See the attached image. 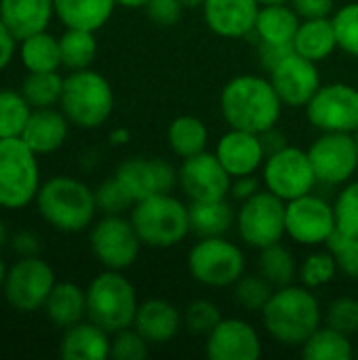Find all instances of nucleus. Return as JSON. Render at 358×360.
Wrapping results in <instances>:
<instances>
[{"label":"nucleus","instance_id":"nucleus-3","mask_svg":"<svg viewBox=\"0 0 358 360\" xmlns=\"http://www.w3.org/2000/svg\"><path fill=\"white\" fill-rule=\"evenodd\" d=\"M36 207L49 226L68 234L87 230L97 213L95 192L84 181L65 175L53 177L40 186Z\"/></svg>","mask_w":358,"mask_h":360},{"label":"nucleus","instance_id":"nucleus-33","mask_svg":"<svg viewBox=\"0 0 358 360\" xmlns=\"http://www.w3.org/2000/svg\"><path fill=\"white\" fill-rule=\"evenodd\" d=\"M302 356L306 360H350L354 356V346L350 335L329 325H321L302 344Z\"/></svg>","mask_w":358,"mask_h":360},{"label":"nucleus","instance_id":"nucleus-23","mask_svg":"<svg viewBox=\"0 0 358 360\" xmlns=\"http://www.w3.org/2000/svg\"><path fill=\"white\" fill-rule=\"evenodd\" d=\"M68 133L70 120L63 112H57L53 108H36V112H32L27 118L21 139L36 154H53L65 143Z\"/></svg>","mask_w":358,"mask_h":360},{"label":"nucleus","instance_id":"nucleus-22","mask_svg":"<svg viewBox=\"0 0 358 360\" xmlns=\"http://www.w3.org/2000/svg\"><path fill=\"white\" fill-rule=\"evenodd\" d=\"M133 327L150 346H162L177 338L184 327V314L175 304L154 297L139 304Z\"/></svg>","mask_w":358,"mask_h":360},{"label":"nucleus","instance_id":"nucleus-54","mask_svg":"<svg viewBox=\"0 0 358 360\" xmlns=\"http://www.w3.org/2000/svg\"><path fill=\"white\" fill-rule=\"evenodd\" d=\"M131 141V133H129V129H114L112 133H110V143L112 146H124V143H129Z\"/></svg>","mask_w":358,"mask_h":360},{"label":"nucleus","instance_id":"nucleus-34","mask_svg":"<svg viewBox=\"0 0 358 360\" xmlns=\"http://www.w3.org/2000/svg\"><path fill=\"white\" fill-rule=\"evenodd\" d=\"M298 262L293 257V253L283 245H270L266 249H260V262H257V272L274 287H289L293 285V281L298 278Z\"/></svg>","mask_w":358,"mask_h":360},{"label":"nucleus","instance_id":"nucleus-28","mask_svg":"<svg viewBox=\"0 0 358 360\" xmlns=\"http://www.w3.org/2000/svg\"><path fill=\"white\" fill-rule=\"evenodd\" d=\"M55 15L65 27L101 30L114 15L116 0H53Z\"/></svg>","mask_w":358,"mask_h":360},{"label":"nucleus","instance_id":"nucleus-2","mask_svg":"<svg viewBox=\"0 0 358 360\" xmlns=\"http://www.w3.org/2000/svg\"><path fill=\"white\" fill-rule=\"evenodd\" d=\"M266 333L281 346L302 348V344L323 325V310L312 289L289 285L274 289L262 310Z\"/></svg>","mask_w":358,"mask_h":360},{"label":"nucleus","instance_id":"nucleus-9","mask_svg":"<svg viewBox=\"0 0 358 360\" xmlns=\"http://www.w3.org/2000/svg\"><path fill=\"white\" fill-rule=\"evenodd\" d=\"M287 202L270 190H260L241 202L236 228L241 240L251 249H266L287 236Z\"/></svg>","mask_w":358,"mask_h":360},{"label":"nucleus","instance_id":"nucleus-20","mask_svg":"<svg viewBox=\"0 0 358 360\" xmlns=\"http://www.w3.org/2000/svg\"><path fill=\"white\" fill-rule=\"evenodd\" d=\"M215 156L232 177L255 175V171L266 162V150L260 133L243 129H230L224 133L215 146Z\"/></svg>","mask_w":358,"mask_h":360},{"label":"nucleus","instance_id":"nucleus-26","mask_svg":"<svg viewBox=\"0 0 358 360\" xmlns=\"http://www.w3.org/2000/svg\"><path fill=\"white\" fill-rule=\"evenodd\" d=\"M300 23H302V17L298 15L293 6H289V2L262 4L253 34L257 36L260 42L293 46V38L298 34Z\"/></svg>","mask_w":358,"mask_h":360},{"label":"nucleus","instance_id":"nucleus-58","mask_svg":"<svg viewBox=\"0 0 358 360\" xmlns=\"http://www.w3.org/2000/svg\"><path fill=\"white\" fill-rule=\"evenodd\" d=\"M4 240H6V228H4V224L0 221V247L4 245Z\"/></svg>","mask_w":358,"mask_h":360},{"label":"nucleus","instance_id":"nucleus-10","mask_svg":"<svg viewBox=\"0 0 358 360\" xmlns=\"http://www.w3.org/2000/svg\"><path fill=\"white\" fill-rule=\"evenodd\" d=\"M262 181L266 190L285 202L310 194L319 184L308 150L295 146H285L283 150L266 156L262 167Z\"/></svg>","mask_w":358,"mask_h":360},{"label":"nucleus","instance_id":"nucleus-42","mask_svg":"<svg viewBox=\"0 0 358 360\" xmlns=\"http://www.w3.org/2000/svg\"><path fill=\"white\" fill-rule=\"evenodd\" d=\"M325 247L335 255L340 272L352 281H358V236H350L335 228Z\"/></svg>","mask_w":358,"mask_h":360},{"label":"nucleus","instance_id":"nucleus-32","mask_svg":"<svg viewBox=\"0 0 358 360\" xmlns=\"http://www.w3.org/2000/svg\"><path fill=\"white\" fill-rule=\"evenodd\" d=\"M19 59L27 72H55L61 65V49L59 38L53 34L38 32L21 40Z\"/></svg>","mask_w":358,"mask_h":360},{"label":"nucleus","instance_id":"nucleus-19","mask_svg":"<svg viewBox=\"0 0 358 360\" xmlns=\"http://www.w3.org/2000/svg\"><path fill=\"white\" fill-rule=\"evenodd\" d=\"M205 352L211 360H257L262 356V340L251 323L222 319L205 338Z\"/></svg>","mask_w":358,"mask_h":360},{"label":"nucleus","instance_id":"nucleus-45","mask_svg":"<svg viewBox=\"0 0 358 360\" xmlns=\"http://www.w3.org/2000/svg\"><path fill=\"white\" fill-rule=\"evenodd\" d=\"M148 350L150 344L146 342V338L135 327H127L114 333L110 356L114 360H143L148 356Z\"/></svg>","mask_w":358,"mask_h":360},{"label":"nucleus","instance_id":"nucleus-1","mask_svg":"<svg viewBox=\"0 0 358 360\" xmlns=\"http://www.w3.org/2000/svg\"><path fill=\"white\" fill-rule=\"evenodd\" d=\"M283 101L270 78L238 74L219 93V110L230 129L264 133L276 127Z\"/></svg>","mask_w":358,"mask_h":360},{"label":"nucleus","instance_id":"nucleus-15","mask_svg":"<svg viewBox=\"0 0 358 360\" xmlns=\"http://www.w3.org/2000/svg\"><path fill=\"white\" fill-rule=\"evenodd\" d=\"M177 186L190 202L230 198L232 175L219 162L215 152H200L184 158L177 169Z\"/></svg>","mask_w":358,"mask_h":360},{"label":"nucleus","instance_id":"nucleus-25","mask_svg":"<svg viewBox=\"0 0 358 360\" xmlns=\"http://www.w3.org/2000/svg\"><path fill=\"white\" fill-rule=\"evenodd\" d=\"M110 333L91 321H80L65 329L61 338V356L65 360H106L110 359Z\"/></svg>","mask_w":358,"mask_h":360},{"label":"nucleus","instance_id":"nucleus-13","mask_svg":"<svg viewBox=\"0 0 358 360\" xmlns=\"http://www.w3.org/2000/svg\"><path fill=\"white\" fill-rule=\"evenodd\" d=\"M53 287H55L53 268L36 255L19 259L6 272L2 285L6 302L17 312H36L44 308Z\"/></svg>","mask_w":358,"mask_h":360},{"label":"nucleus","instance_id":"nucleus-60","mask_svg":"<svg viewBox=\"0 0 358 360\" xmlns=\"http://www.w3.org/2000/svg\"><path fill=\"white\" fill-rule=\"evenodd\" d=\"M354 139H357V146H358V131H357V133H354Z\"/></svg>","mask_w":358,"mask_h":360},{"label":"nucleus","instance_id":"nucleus-14","mask_svg":"<svg viewBox=\"0 0 358 360\" xmlns=\"http://www.w3.org/2000/svg\"><path fill=\"white\" fill-rule=\"evenodd\" d=\"M319 184L344 186L358 171V146L352 133H321L308 148Z\"/></svg>","mask_w":358,"mask_h":360},{"label":"nucleus","instance_id":"nucleus-29","mask_svg":"<svg viewBox=\"0 0 358 360\" xmlns=\"http://www.w3.org/2000/svg\"><path fill=\"white\" fill-rule=\"evenodd\" d=\"M190 230L198 238L224 236L236 224V211L228 198L190 202Z\"/></svg>","mask_w":358,"mask_h":360},{"label":"nucleus","instance_id":"nucleus-21","mask_svg":"<svg viewBox=\"0 0 358 360\" xmlns=\"http://www.w3.org/2000/svg\"><path fill=\"white\" fill-rule=\"evenodd\" d=\"M260 8V0H205L203 15L213 34L243 38L253 34Z\"/></svg>","mask_w":358,"mask_h":360},{"label":"nucleus","instance_id":"nucleus-46","mask_svg":"<svg viewBox=\"0 0 358 360\" xmlns=\"http://www.w3.org/2000/svg\"><path fill=\"white\" fill-rule=\"evenodd\" d=\"M325 323L346 335L358 333V300L354 297H338L327 306Z\"/></svg>","mask_w":358,"mask_h":360},{"label":"nucleus","instance_id":"nucleus-11","mask_svg":"<svg viewBox=\"0 0 358 360\" xmlns=\"http://www.w3.org/2000/svg\"><path fill=\"white\" fill-rule=\"evenodd\" d=\"M89 245L95 259L106 270L131 268L141 251V238L137 236L131 219L122 215H103L89 234Z\"/></svg>","mask_w":358,"mask_h":360},{"label":"nucleus","instance_id":"nucleus-51","mask_svg":"<svg viewBox=\"0 0 358 360\" xmlns=\"http://www.w3.org/2000/svg\"><path fill=\"white\" fill-rule=\"evenodd\" d=\"M15 36L8 32V27L4 25V21L0 19V72L11 63L13 55H15Z\"/></svg>","mask_w":358,"mask_h":360},{"label":"nucleus","instance_id":"nucleus-12","mask_svg":"<svg viewBox=\"0 0 358 360\" xmlns=\"http://www.w3.org/2000/svg\"><path fill=\"white\" fill-rule=\"evenodd\" d=\"M310 124L321 133H357L358 89L346 82L321 84L306 105Z\"/></svg>","mask_w":358,"mask_h":360},{"label":"nucleus","instance_id":"nucleus-31","mask_svg":"<svg viewBox=\"0 0 358 360\" xmlns=\"http://www.w3.org/2000/svg\"><path fill=\"white\" fill-rule=\"evenodd\" d=\"M167 143L175 156L190 158L207 150L209 143V129L207 124L192 114H184L171 120L167 129Z\"/></svg>","mask_w":358,"mask_h":360},{"label":"nucleus","instance_id":"nucleus-7","mask_svg":"<svg viewBox=\"0 0 358 360\" xmlns=\"http://www.w3.org/2000/svg\"><path fill=\"white\" fill-rule=\"evenodd\" d=\"M38 154L21 139H0V207L23 209L40 190Z\"/></svg>","mask_w":358,"mask_h":360},{"label":"nucleus","instance_id":"nucleus-57","mask_svg":"<svg viewBox=\"0 0 358 360\" xmlns=\"http://www.w3.org/2000/svg\"><path fill=\"white\" fill-rule=\"evenodd\" d=\"M6 272H8V270L4 268V262L0 259V287L4 285V278H6Z\"/></svg>","mask_w":358,"mask_h":360},{"label":"nucleus","instance_id":"nucleus-52","mask_svg":"<svg viewBox=\"0 0 358 360\" xmlns=\"http://www.w3.org/2000/svg\"><path fill=\"white\" fill-rule=\"evenodd\" d=\"M260 137H262V143H264L266 156H270V154H274V152L283 150L285 146H289V143H287V139H285V135H283L281 131H276V127H272V129H268V131L260 133Z\"/></svg>","mask_w":358,"mask_h":360},{"label":"nucleus","instance_id":"nucleus-39","mask_svg":"<svg viewBox=\"0 0 358 360\" xmlns=\"http://www.w3.org/2000/svg\"><path fill=\"white\" fill-rule=\"evenodd\" d=\"M338 272H340V266L335 262V255L327 249V251L310 253L300 264L298 278H300V285L314 291V289H321V287H327L329 283H333Z\"/></svg>","mask_w":358,"mask_h":360},{"label":"nucleus","instance_id":"nucleus-5","mask_svg":"<svg viewBox=\"0 0 358 360\" xmlns=\"http://www.w3.org/2000/svg\"><path fill=\"white\" fill-rule=\"evenodd\" d=\"M61 112L80 129L101 127L114 110V91L108 78L95 70H74L63 78Z\"/></svg>","mask_w":358,"mask_h":360},{"label":"nucleus","instance_id":"nucleus-43","mask_svg":"<svg viewBox=\"0 0 358 360\" xmlns=\"http://www.w3.org/2000/svg\"><path fill=\"white\" fill-rule=\"evenodd\" d=\"M333 209L338 230L350 236H358V179H350L348 184H344L342 192L333 202Z\"/></svg>","mask_w":358,"mask_h":360},{"label":"nucleus","instance_id":"nucleus-41","mask_svg":"<svg viewBox=\"0 0 358 360\" xmlns=\"http://www.w3.org/2000/svg\"><path fill=\"white\" fill-rule=\"evenodd\" d=\"M181 314H184V327L190 333L203 335V338H207L217 327V323L224 319L222 310L213 302H209V300H194V302H190Z\"/></svg>","mask_w":358,"mask_h":360},{"label":"nucleus","instance_id":"nucleus-17","mask_svg":"<svg viewBox=\"0 0 358 360\" xmlns=\"http://www.w3.org/2000/svg\"><path fill=\"white\" fill-rule=\"evenodd\" d=\"M114 175L135 202L154 194H169L177 186V169L165 158L133 156L120 162Z\"/></svg>","mask_w":358,"mask_h":360},{"label":"nucleus","instance_id":"nucleus-8","mask_svg":"<svg viewBox=\"0 0 358 360\" xmlns=\"http://www.w3.org/2000/svg\"><path fill=\"white\" fill-rule=\"evenodd\" d=\"M245 253L224 236L198 238L188 253V272L203 287H232L245 274Z\"/></svg>","mask_w":358,"mask_h":360},{"label":"nucleus","instance_id":"nucleus-49","mask_svg":"<svg viewBox=\"0 0 358 360\" xmlns=\"http://www.w3.org/2000/svg\"><path fill=\"white\" fill-rule=\"evenodd\" d=\"M260 61L264 65V70L270 74L291 51L293 46H285V44H268V42H260Z\"/></svg>","mask_w":358,"mask_h":360},{"label":"nucleus","instance_id":"nucleus-37","mask_svg":"<svg viewBox=\"0 0 358 360\" xmlns=\"http://www.w3.org/2000/svg\"><path fill=\"white\" fill-rule=\"evenodd\" d=\"M32 114V105L19 91H0V139L21 137L27 118Z\"/></svg>","mask_w":358,"mask_h":360},{"label":"nucleus","instance_id":"nucleus-27","mask_svg":"<svg viewBox=\"0 0 358 360\" xmlns=\"http://www.w3.org/2000/svg\"><path fill=\"white\" fill-rule=\"evenodd\" d=\"M338 49L335 27L331 17H317V19H302L298 34L293 38V51L302 57L321 63L329 59Z\"/></svg>","mask_w":358,"mask_h":360},{"label":"nucleus","instance_id":"nucleus-56","mask_svg":"<svg viewBox=\"0 0 358 360\" xmlns=\"http://www.w3.org/2000/svg\"><path fill=\"white\" fill-rule=\"evenodd\" d=\"M181 4H184L188 11H194V8H203L205 0H181Z\"/></svg>","mask_w":358,"mask_h":360},{"label":"nucleus","instance_id":"nucleus-50","mask_svg":"<svg viewBox=\"0 0 358 360\" xmlns=\"http://www.w3.org/2000/svg\"><path fill=\"white\" fill-rule=\"evenodd\" d=\"M255 192H260V181L253 175H241V177H232V186H230V198L232 200H247L251 198Z\"/></svg>","mask_w":358,"mask_h":360},{"label":"nucleus","instance_id":"nucleus-38","mask_svg":"<svg viewBox=\"0 0 358 360\" xmlns=\"http://www.w3.org/2000/svg\"><path fill=\"white\" fill-rule=\"evenodd\" d=\"M274 293V287L257 272V274H243L232 285V300L245 312H260L266 308Z\"/></svg>","mask_w":358,"mask_h":360},{"label":"nucleus","instance_id":"nucleus-59","mask_svg":"<svg viewBox=\"0 0 358 360\" xmlns=\"http://www.w3.org/2000/svg\"><path fill=\"white\" fill-rule=\"evenodd\" d=\"M283 2H291V0H260V4H283Z\"/></svg>","mask_w":358,"mask_h":360},{"label":"nucleus","instance_id":"nucleus-44","mask_svg":"<svg viewBox=\"0 0 358 360\" xmlns=\"http://www.w3.org/2000/svg\"><path fill=\"white\" fill-rule=\"evenodd\" d=\"M95 200H97V211L106 215H122L124 211L133 209L135 200L127 192V188L116 179V175L108 181H103L95 190Z\"/></svg>","mask_w":358,"mask_h":360},{"label":"nucleus","instance_id":"nucleus-18","mask_svg":"<svg viewBox=\"0 0 358 360\" xmlns=\"http://www.w3.org/2000/svg\"><path fill=\"white\" fill-rule=\"evenodd\" d=\"M285 105L306 108L314 93L321 89L319 63L291 51L268 76Z\"/></svg>","mask_w":358,"mask_h":360},{"label":"nucleus","instance_id":"nucleus-55","mask_svg":"<svg viewBox=\"0 0 358 360\" xmlns=\"http://www.w3.org/2000/svg\"><path fill=\"white\" fill-rule=\"evenodd\" d=\"M148 0H116V4L124 6V8H143Z\"/></svg>","mask_w":358,"mask_h":360},{"label":"nucleus","instance_id":"nucleus-53","mask_svg":"<svg viewBox=\"0 0 358 360\" xmlns=\"http://www.w3.org/2000/svg\"><path fill=\"white\" fill-rule=\"evenodd\" d=\"M13 247H15V251H17L21 257H30V255H36V253H38V247H40V245H38V238H36L34 234L21 232V234L15 236Z\"/></svg>","mask_w":358,"mask_h":360},{"label":"nucleus","instance_id":"nucleus-24","mask_svg":"<svg viewBox=\"0 0 358 360\" xmlns=\"http://www.w3.org/2000/svg\"><path fill=\"white\" fill-rule=\"evenodd\" d=\"M53 15V0H0V19L19 42L32 34L44 32Z\"/></svg>","mask_w":358,"mask_h":360},{"label":"nucleus","instance_id":"nucleus-4","mask_svg":"<svg viewBox=\"0 0 358 360\" xmlns=\"http://www.w3.org/2000/svg\"><path fill=\"white\" fill-rule=\"evenodd\" d=\"M137 236L146 247L171 249L186 240L190 230V209L177 196L154 194L137 200L129 215Z\"/></svg>","mask_w":358,"mask_h":360},{"label":"nucleus","instance_id":"nucleus-47","mask_svg":"<svg viewBox=\"0 0 358 360\" xmlns=\"http://www.w3.org/2000/svg\"><path fill=\"white\" fill-rule=\"evenodd\" d=\"M143 8H146L148 19L158 27L177 25L184 17V11H186L181 0H148Z\"/></svg>","mask_w":358,"mask_h":360},{"label":"nucleus","instance_id":"nucleus-40","mask_svg":"<svg viewBox=\"0 0 358 360\" xmlns=\"http://www.w3.org/2000/svg\"><path fill=\"white\" fill-rule=\"evenodd\" d=\"M338 49L346 55L358 57V2H348L331 15Z\"/></svg>","mask_w":358,"mask_h":360},{"label":"nucleus","instance_id":"nucleus-30","mask_svg":"<svg viewBox=\"0 0 358 360\" xmlns=\"http://www.w3.org/2000/svg\"><path fill=\"white\" fill-rule=\"evenodd\" d=\"M44 310L55 327L68 329L87 316V291L74 283H55Z\"/></svg>","mask_w":358,"mask_h":360},{"label":"nucleus","instance_id":"nucleus-48","mask_svg":"<svg viewBox=\"0 0 358 360\" xmlns=\"http://www.w3.org/2000/svg\"><path fill=\"white\" fill-rule=\"evenodd\" d=\"M289 4L302 19L331 17L335 13V0H291Z\"/></svg>","mask_w":358,"mask_h":360},{"label":"nucleus","instance_id":"nucleus-6","mask_svg":"<svg viewBox=\"0 0 358 360\" xmlns=\"http://www.w3.org/2000/svg\"><path fill=\"white\" fill-rule=\"evenodd\" d=\"M137 308V291L118 270L101 272L87 289V319L112 335L133 327Z\"/></svg>","mask_w":358,"mask_h":360},{"label":"nucleus","instance_id":"nucleus-35","mask_svg":"<svg viewBox=\"0 0 358 360\" xmlns=\"http://www.w3.org/2000/svg\"><path fill=\"white\" fill-rule=\"evenodd\" d=\"M61 49V65L68 70H87L97 55V38L91 30L65 27L59 38Z\"/></svg>","mask_w":358,"mask_h":360},{"label":"nucleus","instance_id":"nucleus-36","mask_svg":"<svg viewBox=\"0 0 358 360\" xmlns=\"http://www.w3.org/2000/svg\"><path fill=\"white\" fill-rule=\"evenodd\" d=\"M63 78L55 72H30L21 82V93L32 108H53L59 103Z\"/></svg>","mask_w":358,"mask_h":360},{"label":"nucleus","instance_id":"nucleus-16","mask_svg":"<svg viewBox=\"0 0 358 360\" xmlns=\"http://www.w3.org/2000/svg\"><path fill=\"white\" fill-rule=\"evenodd\" d=\"M287 236L306 247H321L329 240L335 224V209L317 194H306L287 202Z\"/></svg>","mask_w":358,"mask_h":360}]
</instances>
